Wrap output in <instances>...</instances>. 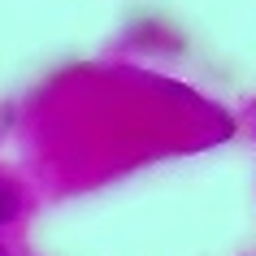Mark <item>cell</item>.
Segmentation results:
<instances>
[{"label": "cell", "instance_id": "obj_1", "mask_svg": "<svg viewBox=\"0 0 256 256\" xmlns=\"http://www.w3.org/2000/svg\"><path fill=\"white\" fill-rule=\"evenodd\" d=\"M18 213H22V191L14 182H0V226H9Z\"/></svg>", "mask_w": 256, "mask_h": 256}, {"label": "cell", "instance_id": "obj_2", "mask_svg": "<svg viewBox=\"0 0 256 256\" xmlns=\"http://www.w3.org/2000/svg\"><path fill=\"white\" fill-rule=\"evenodd\" d=\"M0 256H4V248H0Z\"/></svg>", "mask_w": 256, "mask_h": 256}]
</instances>
